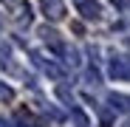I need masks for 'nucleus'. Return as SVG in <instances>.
<instances>
[{"instance_id": "8", "label": "nucleus", "mask_w": 130, "mask_h": 127, "mask_svg": "<svg viewBox=\"0 0 130 127\" xmlns=\"http://www.w3.org/2000/svg\"><path fill=\"white\" fill-rule=\"evenodd\" d=\"M68 113H71V121L76 124V127H91V119H88V113H85L79 104H71L68 107Z\"/></svg>"}, {"instance_id": "13", "label": "nucleus", "mask_w": 130, "mask_h": 127, "mask_svg": "<svg viewBox=\"0 0 130 127\" xmlns=\"http://www.w3.org/2000/svg\"><path fill=\"white\" fill-rule=\"evenodd\" d=\"M0 127H17L11 119H3V116H0Z\"/></svg>"}, {"instance_id": "9", "label": "nucleus", "mask_w": 130, "mask_h": 127, "mask_svg": "<svg viewBox=\"0 0 130 127\" xmlns=\"http://www.w3.org/2000/svg\"><path fill=\"white\" fill-rule=\"evenodd\" d=\"M57 96H59V99L65 102V107H71V104H76V102H74V93H71L68 88H65V85H57Z\"/></svg>"}, {"instance_id": "15", "label": "nucleus", "mask_w": 130, "mask_h": 127, "mask_svg": "<svg viewBox=\"0 0 130 127\" xmlns=\"http://www.w3.org/2000/svg\"><path fill=\"white\" fill-rule=\"evenodd\" d=\"M0 26H3V14H0Z\"/></svg>"}, {"instance_id": "3", "label": "nucleus", "mask_w": 130, "mask_h": 127, "mask_svg": "<svg viewBox=\"0 0 130 127\" xmlns=\"http://www.w3.org/2000/svg\"><path fill=\"white\" fill-rule=\"evenodd\" d=\"M3 3L11 9V14H14V20L20 26H31V6L26 0H3Z\"/></svg>"}, {"instance_id": "5", "label": "nucleus", "mask_w": 130, "mask_h": 127, "mask_svg": "<svg viewBox=\"0 0 130 127\" xmlns=\"http://www.w3.org/2000/svg\"><path fill=\"white\" fill-rule=\"evenodd\" d=\"M37 34H40L42 40H45V45H51V51H54L57 57L62 54V48H65V42L59 40V34H57L54 28H48V26H40V28H37Z\"/></svg>"}, {"instance_id": "11", "label": "nucleus", "mask_w": 130, "mask_h": 127, "mask_svg": "<svg viewBox=\"0 0 130 127\" xmlns=\"http://www.w3.org/2000/svg\"><path fill=\"white\" fill-rule=\"evenodd\" d=\"M88 82H91V85H99V82H102V74H99V68H96V65H91V68H88Z\"/></svg>"}, {"instance_id": "2", "label": "nucleus", "mask_w": 130, "mask_h": 127, "mask_svg": "<svg viewBox=\"0 0 130 127\" xmlns=\"http://www.w3.org/2000/svg\"><path fill=\"white\" fill-rule=\"evenodd\" d=\"M107 71H110V76L116 79V82H127L130 79V68H127V57L124 54H113L110 57V62H107Z\"/></svg>"}, {"instance_id": "4", "label": "nucleus", "mask_w": 130, "mask_h": 127, "mask_svg": "<svg viewBox=\"0 0 130 127\" xmlns=\"http://www.w3.org/2000/svg\"><path fill=\"white\" fill-rule=\"evenodd\" d=\"M40 9L45 14V20H51V23H59L65 17V3L62 0H40Z\"/></svg>"}, {"instance_id": "12", "label": "nucleus", "mask_w": 130, "mask_h": 127, "mask_svg": "<svg viewBox=\"0 0 130 127\" xmlns=\"http://www.w3.org/2000/svg\"><path fill=\"white\" fill-rule=\"evenodd\" d=\"M0 99H6V102H9V99H14V90L9 88V85H3V82H0Z\"/></svg>"}, {"instance_id": "1", "label": "nucleus", "mask_w": 130, "mask_h": 127, "mask_svg": "<svg viewBox=\"0 0 130 127\" xmlns=\"http://www.w3.org/2000/svg\"><path fill=\"white\" fill-rule=\"evenodd\" d=\"M28 57H31V62H34V65H37L42 74H48L51 79H57V82H62V79H65V71L57 65L54 59H45V57H42L40 51H28Z\"/></svg>"}, {"instance_id": "7", "label": "nucleus", "mask_w": 130, "mask_h": 127, "mask_svg": "<svg viewBox=\"0 0 130 127\" xmlns=\"http://www.w3.org/2000/svg\"><path fill=\"white\" fill-rule=\"evenodd\" d=\"M107 107H110L113 113H127V96L124 93H107Z\"/></svg>"}, {"instance_id": "10", "label": "nucleus", "mask_w": 130, "mask_h": 127, "mask_svg": "<svg viewBox=\"0 0 130 127\" xmlns=\"http://www.w3.org/2000/svg\"><path fill=\"white\" fill-rule=\"evenodd\" d=\"M40 107H42V113H45V116H51L54 121H65V113H59L54 104H40Z\"/></svg>"}, {"instance_id": "6", "label": "nucleus", "mask_w": 130, "mask_h": 127, "mask_svg": "<svg viewBox=\"0 0 130 127\" xmlns=\"http://www.w3.org/2000/svg\"><path fill=\"white\" fill-rule=\"evenodd\" d=\"M76 11L85 20H99L102 17V6L96 3V0H76Z\"/></svg>"}, {"instance_id": "14", "label": "nucleus", "mask_w": 130, "mask_h": 127, "mask_svg": "<svg viewBox=\"0 0 130 127\" xmlns=\"http://www.w3.org/2000/svg\"><path fill=\"white\" fill-rule=\"evenodd\" d=\"M119 11H122V14L127 11V0H119Z\"/></svg>"}]
</instances>
